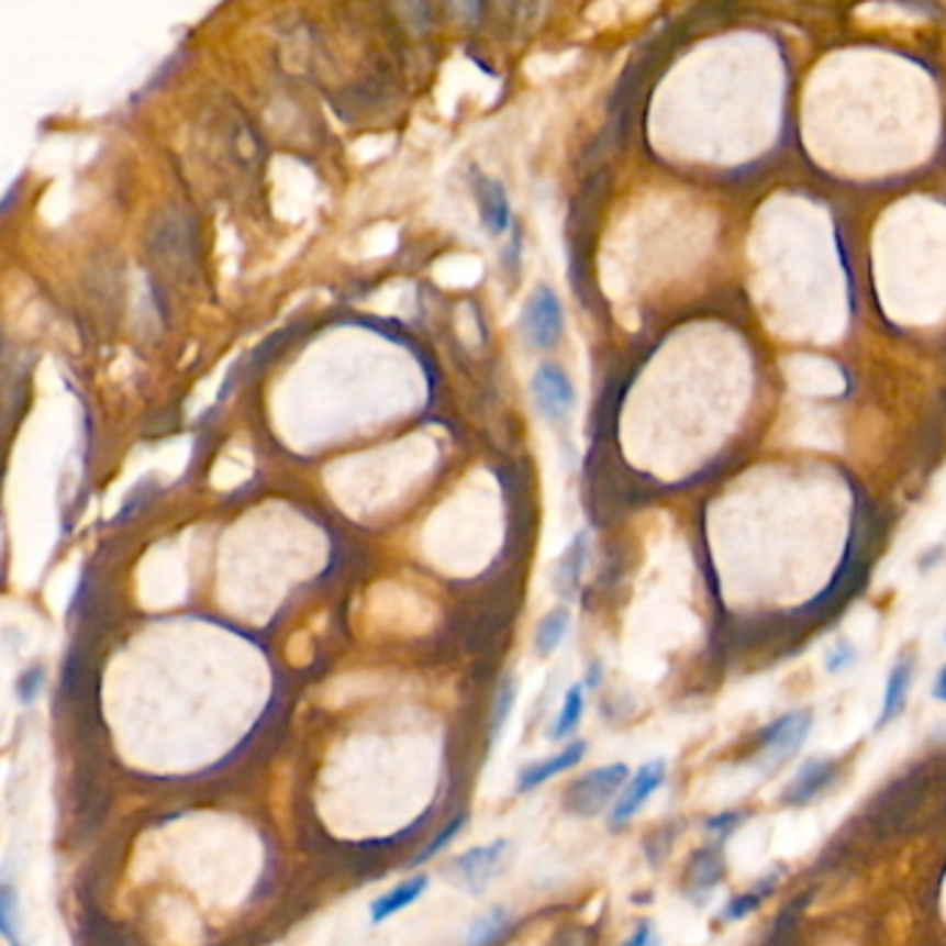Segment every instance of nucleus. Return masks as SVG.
Instances as JSON below:
<instances>
[{"label":"nucleus","instance_id":"1","mask_svg":"<svg viewBox=\"0 0 946 946\" xmlns=\"http://www.w3.org/2000/svg\"><path fill=\"white\" fill-rule=\"evenodd\" d=\"M813 727V719L808 711H791L786 716L775 719L771 725H766L758 736V755H755V764L760 769H780L786 760L794 758L797 753L805 744L808 733Z\"/></svg>","mask_w":946,"mask_h":946},{"label":"nucleus","instance_id":"2","mask_svg":"<svg viewBox=\"0 0 946 946\" xmlns=\"http://www.w3.org/2000/svg\"><path fill=\"white\" fill-rule=\"evenodd\" d=\"M625 780V764H611L586 771L583 777H578V780L569 786L567 797H564V805H567L569 813H578V816H597L616 794H622Z\"/></svg>","mask_w":946,"mask_h":946},{"label":"nucleus","instance_id":"3","mask_svg":"<svg viewBox=\"0 0 946 946\" xmlns=\"http://www.w3.org/2000/svg\"><path fill=\"white\" fill-rule=\"evenodd\" d=\"M522 331H525V340L538 350H549L561 342L564 309L553 289L538 287L531 294L525 314H522Z\"/></svg>","mask_w":946,"mask_h":946},{"label":"nucleus","instance_id":"4","mask_svg":"<svg viewBox=\"0 0 946 946\" xmlns=\"http://www.w3.org/2000/svg\"><path fill=\"white\" fill-rule=\"evenodd\" d=\"M533 403H536L538 414L547 420L558 422L575 409V386L569 375L555 364H542L531 380Z\"/></svg>","mask_w":946,"mask_h":946},{"label":"nucleus","instance_id":"5","mask_svg":"<svg viewBox=\"0 0 946 946\" xmlns=\"http://www.w3.org/2000/svg\"><path fill=\"white\" fill-rule=\"evenodd\" d=\"M505 853H509V844L505 842L469 849L467 855H458L450 864V880L456 882V886L467 888V891H480V888L489 886L491 877L500 871Z\"/></svg>","mask_w":946,"mask_h":946},{"label":"nucleus","instance_id":"6","mask_svg":"<svg viewBox=\"0 0 946 946\" xmlns=\"http://www.w3.org/2000/svg\"><path fill=\"white\" fill-rule=\"evenodd\" d=\"M664 780H666V760H649V764H644L642 769L627 780L620 800H616V805L611 808V824L620 827V824L631 822V819L642 811L644 802H647L649 797L664 786Z\"/></svg>","mask_w":946,"mask_h":946},{"label":"nucleus","instance_id":"7","mask_svg":"<svg viewBox=\"0 0 946 946\" xmlns=\"http://www.w3.org/2000/svg\"><path fill=\"white\" fill-rule=\"evenodd\" d=\"M836 777H838V760H830V758L808 760V764L797 771L794 780L786 786L783 802L791 808L811 805V802H816L830 786L836 783Z\"/></svg>","mask_w":946,"mask_h":946},{"label":"nucleus","instance_id":"8","mask_svg":"<svg viewBox=\"0 0 946 946\" xmlns=\"http://www.w3.org/2000/svg\"><path fill=\"white\" fill-rule=\"evenodd\" d=\"M911 686H913V658L911 655H902V658L891 666V675H888L886 700H882V711L880 716H877V725H875L877 731L888 727L891 722H897V719L905 713Z\"/></svg>","mask_w":946,"mask_h":946},{"label":"nucleus","instance_id":"9","mask_svg":"<svg viewBox=\"0 0 946 946\" xmlns=\"http://www.w3.org/2000/svg\"><path fill=\"white\" fill-rule=\"evenodd\" d=\"M586 749H589L586 742H569L558 755H549V758L525 766V771L520 775V791L538 789L542 783L553 780L555 775H564L567 769L578 766L586 758Z\"/></svg>","mask_w":946,"mask_h":946},{"label":"nucleus","instance_id":"10","mask_svg":"<svg viewBox=\"0 0 946 946\" xmlns=\"http://www.w3.org/2000/svg\"><path fill=\"white\" fill-rule=\"evenodd\" d=\"M478 203H480V220H483V229L489 234H503L509 229L511 220V205L509 194L497 181L483 178L478 187Z\"/></svg>","mask_w":946,"mask_h":946},{"label":"nucleus","instance_id":"11","mask_svg":"<svg viewBox=\"0 0 946 946\" xmlns=\"http://www.w3.org/2000/svg\"><path fill=\"white\" fill-rule=\"evenodd\" d=\"M425 888H427L425 875L409 877V880H403L400 886H394L392 891H386L383 897H378V900L372 902V911H369V916H372L375 924L386 922L389 916H394V913H400L403 908H409L411 902L420 900V897L425 894Z\"/></svg>","mask_w":946,"mask_h":946},{"label":"nucleus","instance_id":"12","mask_svg":"<svg viewBox=\"0 0 946 946\" xmlns=\"http://www.w3.org/2000/svg\"><path fill=\"white\" fill-rule=\"evenodd\" d=\"M583 708H586V691L583 686L578 683L567 691V697H564L561 711H558L553 727H549V738H553V742H564L567 736H572V733L578 731L580 719H583Z\"/></svg>","mask_w":946,"mask_h":946},{"label":"nucleus","instance_id":"13","mask_svg":"<svg viewBox=\"0 0 946 946\" xmlns=\"http://www.w3.org/2000/svg\"><path fill=\"white\" fill-rule=\"evenodd\" d=\"M567 633H569V611L567 608H555V611H549V614L538 622L536 642H533L536 644V653L542 655V658L553 655L555 649L561 647Z\"/></svg>","mask_w":946,"mask_h":946},{"label":"nucleus","instance_id":"14","mask_svg":"<svg viewBox=\"0 0 946 946\" xmlns=\"http://www.w3.org/2000/svg\"><path fill=\"white\" fill-rule=\"evenodd\" d=\"M775 882H777V877H771L769 882H760L755 891H747V894L733 897V900L725 905V911L719 913V919H725V922H742L744 916H749V913L758 911L760 902H764L766 897L775 891Z\"/></svg>","mask_w":946,"mask_h":946},{"label":"nucleus","instance_id":"15","mask_svg":"<svg viewBox=\"0 0 946 946\" xmlns=\"http://www.w3.org/2000/svg\"><path fill=\"white\" fill-rule=\"evenodd\" d=\"M583 555H586V538H575L572 547L564 553L561 567H558V583L564 586V591L575 589L580 580V569H583Z\"/></svg>","mask_w":946,"mask_h":946},{"label":"nucleus","instance_id":"16","mask_svg":"<svg viewBox=\"0 0 946 946\" xmlns=\"http://www.w3.org/2000/svg\"><path fill=\"white\" fill-rule=\"evenodd\" d=\"M694 869L697 871L691 875V882H694L700 891H711L719 882V877H722V860H719L716 853L705 849V853H697Z\"/></svg>","mask_w":946,"mask_h":946},{"label":"nucleus","instance_id":"17","mask_svg":"<svg viewBox=\"0 0 946 946\" xmlns=\"http://www.w3.org/2000/svg\"><path fill=\"white\" fill-rule=\"evenodd\" d=\"M505 927V913L503 911H491L489 916L480 919L472 930H469V946H486L489 941H494L500 935V930Z\"/></svg>","mask_w":946,"mask_h":946},{"label":"nucleus","instance_id":"18","mask_svg":"<svg viewBox=\"0 0 946 946\" xmlns=\"http://www.w3.org/2000/svg\"><path fill=\"white\" fill-rule=\"evenodd\" d=\"M464 822H467V816H464V813H461V816H456V819H453V822H450V824H447V827H444V830H442V833H438V836H436V838H433V842H431V847H427V849H425V853H422V855H420V858H416V860H414V864H422V860H431V858H433V855H436V853H438V849H444V847H447V844H450V842H453V838H456V836H458V830H461V827H464Z\"/></svg>","mask_w":946,"mask_h":946},{"label":"nucleus","instance_id":"19","mask_svg":"<svg viewBox=\"0 0 946 946\" xmlns=\"http://www.w3.org/2000/svg\"><path fill=\"white\" fill-rule=\"evenodd\" d=\"M855 658H858L855 649L849 647L847 642H838L827 658V672H844V669H849V666L855 664Z\"/></svg>","mask_w":946,"mask_h":946},{"label":"nucleus","instance_id":"20","mask_svg":"<svg viewBox=\"0 0 946 946\" xmlns=\"http://www.w3.org/2000/svg\"><path fill=\"white\" fill-rule=\"evenodd\" d=\"M742 822H744L742 813H719V816H713L711 822H708V833L727 838Z\"/></svg>","mask_w":946,"mask_h":946},{"label":"nucleus","instance_id":"21","mask_svg":"<svg viewBox=\"0 0 946 946\" xmlns=\"http://www.w3.org/2000/svg\"><path fill=\"white\" fill-rule=\"evenodd\" d=\"M42 686V669H29V672L20 678V700L23 702H34L36 691H40Z\"/></svg>","mask_w":946,"mask_h":946},{"label":"nucleus","instance_id":"22","mask_svg":"<svg viewBox=\"0 0 946 946\" xmlns=\"http://www.w3.org/2000/svg\"><path fill=\"white\" fill-rule=\"evenodd\" d=\"M625 946H658V933L653 930V924L642 922L636 927V933L625 941Z\"/></svg>","mask_w":946,"mask_h":946},{"label":"nucleus","instance_id":"23","mask_svg":"<svg viewBox=\"0 0 946 946\" xmlns=\"http://www.w3.org/2000/svg\"><path fill=\"white\" fill-rule=\"evenodd\" d=\"M933 697L938 702H946V664L941 666L938 675H935V683H933Z\"/></svg>","mask_w":946,"mask_h":946}]
</instances>
